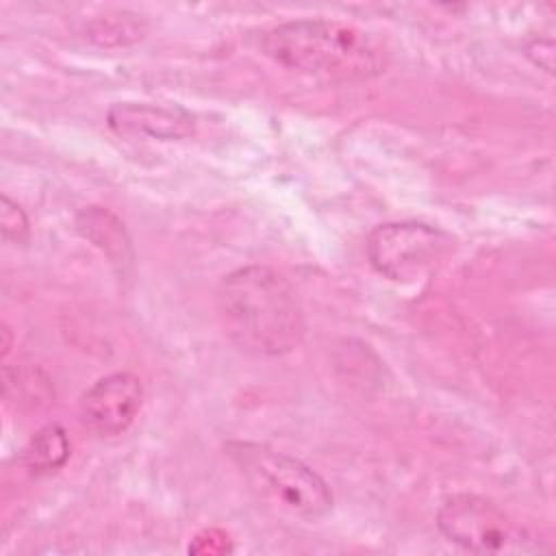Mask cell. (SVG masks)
I'll return each mask as SVG.
<instances>
[{"label":"cell","mask_w":556,"mask_h":556,"mask_svg":"<svg viewBox=\"0 0 556 556\" xmlns=\"http://www.w3.org/2000/svg\"><path fill=\"white\" fill-rule=\"evenodd\" d=\"M215 304L224 332L248 354L280 356L304 339L300 298L291 282L267 265H248L224 276Z\"/></svg>","instance_id":"1"},{"label":"cell","mask_w":556,"mask_h":556,"mask_svg":"<svg viewBox=\"0 0 556 556\" xmlns=\"http://www.w3.org/2000/svg\"><path fill=\"white\" fill-rule=\"evenodd\" d=\"M263 50L287 70L339 80H363L382 72L384 52L354 24L324 17L291 20L263 37Z\"/></svg>","instance_id":"2"},{"label":"cell","mask_w":556,"mask_h":556,"mask_svg":"<svg viewBox=\"0 0 556 556\" xmlns=\"http://www.w3.org/2000/svg\"><path fill=\"white\" fill-rule=\"evenodd\" d=\"M226 454L250 491L278 513L295 519H319L332 506L326 480L302 460L252 441H230Z\"/></svg>","instance_id":"3"},{"label":"cell","mask_w":556,"mask_h":556,"mask_svg":"<svg viewBox=\"0 0 556 556\" xmlns=\"http://www.w3.org/2000/svg\"><path fill=\"white\" fill-rule=\"evenodd\" d=\"M439 532L454 545L473 554H508L532 549V536L495 502L454 493L437 510Z\"/></svg>","instance_id":"4"},{"label":"cell","mask_w":556,"mask_h":556,"mask_svg":"<svg viewBox=\"0 0 556 556\" xmlns=\"http://www.w3.org/2000/svg\"><path fill=\"white\" fill-rule=\"evenodd\" d=\"M454 239L424 222H391L376 226L365 243L371 267L395 282H408L432 269Z\"/></svg>","instance_id":"5"},{"label":"cell","mask_w":556,"mask_h":556,"mask_svg":"<svg viewBox=\"0 0 556 556\" xmlns=\"http://www.w3.org/2000/svg\"><path fill=\"white\" fill-rule=\"evenodd\" d=\"M143 406V387L135 374L117 371L93 382L80 400V419L98 437L126 432Z\"/></svg>","instance_id":"6"},{"label":"cell","mask_w":556,"mask_h":556,"mask_svg":"<svg viewBox=\"0 0 556 556\" xmlns=\"http://www.w3.org/2000/svg\"><path fill=\"white\" fill-rule=\"evenodd\" d=\"M109 126L119 137H150L172 141L189 137L195 130V117L180 106L119 102L109 109Z\"/></svg>","instance_id":"7"},{"label":"cell","mask_w":556,"mask_h":556,"mask_svg":"<svg viewBox=\"0 0 556 556\" xmlns=\"http://www.w3.org/2000/svg\"><path fill=\"white\" fill-rule=\"evenodd\" d=\"M76 228L85 239H89L98 250H102L113 263H119V265L130 263L132 250H130V239L126 235V228L106 208H100V206L83 208L76 217Z\"/></svg>","instance_id":"8"},{"label":"cell","mask_w":556,"mask_h":556,"mask_svg":"<svg viewBox=\"0 0 556 556\" xmlns=\"http://www.w3.org/2000/svg\"><path fill=\"white\" fill-rule=\"evenodd\" d=\"M70 458V441L61 426H43L26 447V465L37 473H48L65 465Z\"/></svg>","instance_id":"9"},{"label":"cell","mask_w":556,"mask_h":556,"mask_svg":"<svg viewBox=\"0 0 556 556\" xmlns=\"http://www.w3.org/2000/svg\"><path fill=\"white\" fill-rule=\"evenodd\" d=\"M143 33L141 22L137 15H106V17H96L89 26V37L96 39L100 46H119L139 39Z\"/></svg>","instance_id":"10"},{"label":"cell","mask_w":556,"mask_h":556,"mask_svg":"<svg viewBox=\"0 0 556 556\" xmlns=\"http://www.w3.org/2000/svg\"><path fill=\"white\" fill-rule=\"evenodd\" d=\"M0 230L2 239L11 245H24L30 237V226L24 208L9 195H2L0 204Z\"/></svg>","instance_id":"11"},{"label":"cell","mask_w":556,"mask_h":556,"mask_svg":"<svg viewBox=\"0 0 556 556\" xmlns=\"http://www.w3.org/2000/svg\"><path fill=\"white\" fill-rule=\"evenodd\" d=\"M232 545H230V539L226 532L222 530H204L200 532L193 543L189 545V552L193 554H224V552H230Z\"/></svg>","instance_id":"12"}]
</instances>
